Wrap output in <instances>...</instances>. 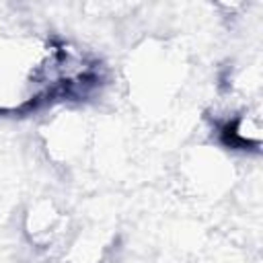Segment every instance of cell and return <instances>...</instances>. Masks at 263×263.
I'll use <instances>...</instances> for the list:
<instances>
[{
    "label": "cell",
    "mask_w": 263,
    "mask_h": 263,
    "mask_svg": "<svg viewBox=\"0 0 263 263\" xmlns=\"http://www.w3.org/2000/svg\"><path fill=\"white\" fill-rule=\"evenodd\" d=\"M218 136H220V142L232 150H249V146H251V142L245 136H240V132H238V119L224 121L218 127Z\"/></svg>",
    "instance_id": "6da1fadb"
}]
</instances>
